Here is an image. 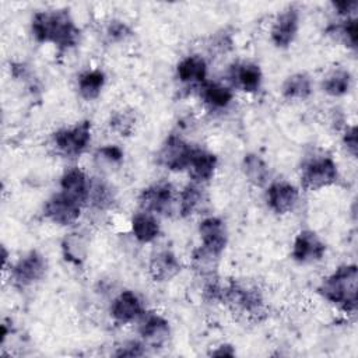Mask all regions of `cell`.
I'll return each mask as SVG.
<instances>
[{"instance_id": "cell-1", "label": "cell", "mask_w": 358, "mask_h": 358, "mask_svg": "<svg viewBox=\"0 0 358 358\" xmlns=\"http://www.w3.org/2000/svg\"><path fill=\"white\" fill-rule=\"evenodd\" d=\"M31 32L36 42L52 43L60 50L73 48L80 36V29L67 8L35 13L31 21Z\"/></svg>"}, {"instance_id": "cell-2", "label": "cell", "mask_w": 358, "mask_h": 358, "mask_svg": "<svg viewBox=\"0 0 358 358\" xmlns=\"http://www.w3.org/2000/svg\"><path fill=\"white\" fill-rule=\"evenodd\" d=\"M358 268L355 264L338 266L330 275L323 278L317 292L330 303L347 313L357 310Z\"/></svg>"}, {"instance_id": "cell-3", "label": "cell", "mask_w": 358, "mask_h": 358, "mask_svg": "<svg viewBox=\"0 0 358 358\" xmlns=\"http://www.w3.org/2000/svg\"><path fill=\"white\" fill-rule=\"evenodd\" d=\"M340 178L337 162L329 155L309 158L302 168L301 187L305 192H316L334 185Z\"/></svg>"}, {"instance_id": "cell-4", "label": "cell", "mask_w": 358, "mask_h": 358, "mask_svg": "<svg viewBox=\"0 0 358 358\" xmlns=\"http://www.w3.org/2000/svg\"><path fill=\"white\" fill-rule=\"evenodd\" d=\"M91 120H81L53 133V144L66 157H80L91 143Z\"/></svg>"}, {"instance_id": "cell-5", "label": "cell", "mask_w": 358, "mask_h": 358, "mask_svg": "<svg viewBox=\"0 0 358 358\" xmlns=\"http://www.w3.org/2000/svg\"><path fill=\"white\" fill-rule=\"evenodd\" d=\"M46 270L48 263L45 256L36 250H31L13 264L10 277L17 287L25 288L41 281L45 277Z\"/></svg>"}, {"instance_id": "cell-6", "label": "cell", "mask_w": 358, "mask_h": 358, "mask_svg": "<svg viewBox=\"0 0 358 358\" xmlns=\"http://www.w3.org/2000/svg\"><path fill=\"white\" fill-rule=\"evenodd\" d=\"M221 298L232 308L248 315H259L263 309L262 292L252 285L242 282H232L221 289Z\"/></svg>"}, {"instance_id": "cell-7", "label": "cell", "mask_w": 358, "mask_h": 358, "mask_svg": "<svg viewBox=\"0 0 358 358\" xmlns=\"http://www.w3.org/2000/svg\"><path fill=\"white\" fill-rule=\"evenodd\" d=\"M194 147L176 134H171L158 152V162L172 172H180L189 168Z\"/></svg>"}, {"instance_id": "cell-8", "label": "cell", "mask_w": 358, "mask_h": 358, "mask_svg": "<svg viewBox=\"0 0 358 358\" xmlns=\"http://www.w3.org/2000/svg\"><path fill=\"white\" fill-rule=\"evenodd\" d=\"M83 206L62 192L53 194L43 206V215L53 224L69 227L78 221Z\"/></svg>"}, {"instance_id": "cell-9", "label": "cell", "mask_w": 358, "mask_h": 358, "mask_svg": "<svg viewBox=\"0 0 358 358\" xmlns=\"http://www.w3.org/2000/svg\"><path fill=\"white\" fill-rule=\"evenodd\" d=\"M200 249L206 253L220 257L228 243V231L225 222L220 217H206L199 224Z\"/></svg>"}, {"instance_id": "cell-10", "label": "cell", "mask_w": 358, "mask_h": 358, "mask_svg": "<svg viewBox=\"0 0 358 358\" xmlns=\"http://www.w3.org/2000/svg\"><path fill=\"white\" fill-rule=\"evenodd\" d=\"M326 253V243L319 235L310 229H302L296 234L291 256L299 264H310L320 262Z\"/></svg>"}, {"instance_id": "cell-11", "label": "cell", "mask_w": 358, "mask_h": 358, "mask_svg": "<svg viewBox=\"0 0 358 358\" xmlns=\"http://www.w3.org/2000/svg\"><path fill=\"white\" fill-rule=\"evenodd\" d=\"M299 29V11L295 7H287L273 21L270 39L278 49L288 48L296 38Z\"/></svg>"}, {"instance_id": "cell-12", "label": "cell", "mask_w": 358, "mask_h": 358, "mask_svg": "<svg viewBox=\"0 0 358 358\" xmlns=\"http://www.w3.org/2000/svg\"><path fill=\"white\" fill-rule=\"evenodd\" d=\"M173 201V187L169 182H157L141 190L138 206L141 211L151 214L166 213Z\"/></svg>"}, {"instance_id": "cell-13", "label": "cell", "mask_w": 358, "mask_h": 358, "mask_svg": "<svg viewBox=\"0 0 358 358\" xmlns=\"http://www.w3.org/2000/svg\"><path fill=\"white\" fill-rule=\"evenodd\" d=\"M299 200V190L292 183L277 180L268 185L266 190L267 207L278 215L291 213Z\"/></svg>"}, {"instance_id": "cell-14", "label": "cell", "mask_w": 358, "mask_h": 358, "mask_svg": "<svg viewBox=\"0 0 358 358\" xmlns=\"http://www.w3.org/2000/svg\"><path fill=\"white\" fill-rule=\"evenodd\" d=\"M138 333L145 344L151 347H162L171 337L169 322L158 313H143Z\"/></svg>"}, {"instance_id": "cell-15", "label": "cell", "mask_w": 358, "mask_h": 358, "mask_svg": "<svg viewBox=\"0 0 358 358\" xmlns=\"http://www.w3.org/2000/svg\"><path fill=\"white\" fill-rule=\"evenodd\" d=\"M144 313L143 302L134 291H122L110 305V316L116 323L126 324L141 317Z\"/></svg>"}, {"instance_id": "cell-16", "label": "cell", "mask_w": 358, "mask_h": 358, "mask_svg": "<svg viewBox=\"0 0 358 358\" xmlns=\"http://www.w3.org/2000/svg\"><path fill=\"white\" fill-rule=\"evenodd\" d=\"M90 179L78 166H71L64 171L60 178V192L74 201L84 206L88 201Z\"/></svg>"}, {"instance_id": "cell-17", "label": "cell", "mask_w": 358, "mask_h": 358, "mask_svg": "<svg viewBox=\"0 0 358 358\" xmlns=\"http://www.w3.org/2000/svg\"><path fill=\"white\" fill-rule=\"evenodd\" d=\"M217 165H218V158L215 154L207 150L194 148L187 171L193 182L201 185L213 179Z\"/></svg>"}, {"instance_id": "cell-18", "label": "cell", "mask_w": 358, "mask_h": 358, "mask_svg": "<svg viewBox=\"0 0 358 358\" xmlns=\"http://www.w3.org/2000/svg\"><path fill=\"white\" fill-rule=\"evenodd\" d=\"M148 271L154 281H169L180 273V263L171 250H161L150 259Z\"/></svg>"}, {"instance_id": "cell-19", "label": "cell", "mask_w": 358, "mask_h": 358, "mask_svg": "<svg viewBox=\"0 0 358 358\" xmlns=\"http://www.w3.org/2000/svg\"><path fill=\"white\" fill-rule=\"evenodd\" d=\"M176 76L183 84H203L207 77V63L200 55H189L176 66Z\"/></svg>"}, {"instance_id": "cell-20", "label": "cell", "mask_w": 358, "mask_h": 358, "mask_svg": "<svg viewBox=\"0 0 358 358\" xmlns=\"http://www.w3.org/2000/svg\"><path fill=\"white\" fill-rule=\"evenodd\" d=\"M235 84L248 94H255L260 90L263 83V73L259 64L243 62L234 67L232 73Z\"/></svg>"}, {"instance_id": "cell-21", "label": "cell", "mask_w": 358, "mask_h": 358, "mask_svg": "<svg viewBox=\"0 0 358 358\" xmlns=\"http://www.w3.org/2000/svg\"><path fill=\"white\" fill-rule=\"evenodd\" d=\"M131 234L140 243H150L159 235V222L154 214L140 211L131 218Z\"/></svg>"}, {"instance_id": "cell-22", "label": "cell", "mask_w": 358, "mask_h": 358, "mask_svg": "<svg viewBox=\"0 0 358 358\" xmlns=\"http://www.w3.org/2000/svg\"><path fill=\"white\" fill-rule=\"evenodd\" d=\"M200 90L201 99L211 109H225L234 99L232 90L221 83L204 81Z\"/></svg>"}, {"instance_id": "cell-23", "label": "cell", "mask_w": 358, "mask_h": 358, "mask_svg": "<svg viewBox=\"0 0 358 358\" xmlns=\"http://www.w3.org/2000/svg\"><path fill=\"white\" fill-rule=\"evenodd\" d=\"M242 172L248 182L256 187L264 186L270 178V169L267 162L255 152H249L243 157Z\"/></svg>"}, {"instance_id": "cell-24", "label": "cell", "mask_w": 358, "mask_h": 358, "mask_svg": "<svg viewBox=\"0 0 358 358\" xmlns=\"http://www.w3.org/2000/svg\"><path fill=\"white\" fill-rule=\"evenodd\" d=\"M62 253L66 262L80 266L88 255V239L80 232H71L62 241Z\"/></svg>"}, {"instance_id": "cell-25", "label": "cell", "mask_w": 358, "mask_h": 358, "mask_svg": "<svg viewBox=\"0 0 358 358\" xmlns=\"http://www.w3.org/2000/svg\"><path fill=\"white\" fill-rule=\"evenodd\" d=\"M105 83H106V76L101 69L87 70L81 73L78 77V81H77L78 94L85 101H94L101 95Z\"/></svg>"}, {"instance_id": "cell-26", "label": "cell", "mask_w": 358, "mask_h": 358, "mask_svg": "<svg viewBox=\"0 0 358 358\" xmlns=\"http://www.w3.org/2000/svg\"><path fill=\"white\" fill-rule=\"evenodd\" d=\"M281 94L287 99H306L312 94L310 77L305 73H295L285 78Z\"/></svg>"}, {"instance_id": "cell-27", "label": "cell", "mask_w": 358, "mask_h": 358, "mask_svg": "<svg viewBox=\"0 0 358 358\" xmlns=\"http://www.w3.org/2000/svg\"><path fill=\"white\" fill-rule=\"evenodd\" d=\"M203 200H204V194L200 183L192 182L186 185L179 194V204H178L179 214L182 217H190L192 214H194V211L199 210Z\"/></svg>"}, {"instance_id": "cell-28", "label": "cell", "mask_w": 358, "mask_h": 358, "mask_svg": "<svg viewBox=\"0 0 358 358\" xmlns=\"http://www.w3.org/2000/svg\"><path fill=\"white\" fill-rule=\"evenodd\" d=\"M351 74L345 69L331 70L322 83V90L330 96H343L350 91Z\"/></svg>"}, {"instance_id": "cell-29", "label": "cell", "mask_w": 358, "mask_h": 358, "mask_svg": "<svg viewBox=\"0 0 358 358\" xmlns=\"http://www.w3.org/2000/svg\"><path fill=\"white\" fill-rule=\"evenodd\" d=\"M333 32L345 43V46L357 50L358 43V22L355 17L345 18L340 25L333 28Z\"/></svg>"}, {"instance_id": "cell-30", "label": "cell", "mask_w": 358, "mask_h": 358, "mask_svg": "<svg viewBox=\"0 0 358 358\" xmlns=\"http://www.w3.org/2000/svg\"><path fill=\"white\" fill-rule=\"evenodd\" d=\"M88 201H91L96 208H106L113 203V193L103 182H91Z\"/></svg>"}, {"instance_id": "cell-31", "label": "cell", "mask_w": 358, "mask_h": 358, "mask_svg": "<svg viewBox=\"0 0 358 358\" xmlns=\"http://www.w3.org/2000/svg\"><path fill=\"white\" fill-rule=\"evenodd\" d=\"M123 150L117 145H112V144H108V145H103L101 147L98 151H96V158L102 162H106L109 165H116V164H120L123 161Z\"/></svg>"}, {"instance_id": "cell-32", "label": "cell", "mask_w": 358, "mask_h": 358, "mask_svg": "<svg viewBox=\"0 0 358 358\" xmlns=\"http://www.w3.org/2000/svg\"><path fill=\"white\" fill-rule=\"evenodd\" d=\"M130 34H131V31H130L129 25L124 24L123 21H117V20L110 21L106 28V36L110 42L124 41Z\"/></svg>"}, {"instance_id": "cell-33", "label": "cell", "mask_w": 358, "mask_h": 358, "mask_svg": "<svg viewBox=\"0 0 358 358\" xmlns=\"http://www.w3.org/2000/svg\"><path fill=\"white\" fill-rule=\"evenodd\" d=\"M133 123H134V119L123 112V113H117L113 116V119L110 120V127H113V130L119 131L122 136H127V133H130L133 130Z\"/></svg>"}, {"instance_id": "cell-34", "label": "cell", "mask_w": 358, "mask_h": 358, "mask_svg": "<svg viewBox=\"0 0 358 358\" xmlns=\"http://www.w3.org/2000/svg\"><path fill=\"white\" fill-rule=\"evenodd\" d=\"M145 354V350H144V344H141V343H138V341H134V340H131V341H127V343H124L123 345H120V347H117V351L115 352V355L116 357H130V358H133V357H143Z\"/></svg>"}, {"instance_id": "cell-35", "label": "cell", "mask_w": 358, "mask_h": 358, "mask_svg": "<svg viewBox=\"0 0 358 358\" xmlns=\"http://www.w3.org/2000/svg\"><path fill=\"white\" fill-rule=\"evenodd\" d=\"M343 144L347 148V152L351 157H357V151H358V130L357 126H348L344 130L343 134Z\"/></svg>"}, {"instance_id": "cell-36", "label": "cell", "mask_w": 358, "mask_h": 358, "mask_svg": "<svg viewBox=\"0 0 358 358\" xmlns=\"http://www.w3.org/2000/svg\"><path fill=\"white\" fill-rule=\"evenodd\" d=\"M331 6L338 15L350 18L351 14L355 13L358 3L355 0H338V1H331Z\"/></svg>"}, {"instance_id": "cell-37", "label": "cell", "mask_w": 358, "mask_h": 358, "mask_svg": "<svg viewBox=\"0 0 358 358\" xmlns=\"http://www.w3.org/2000/svg\"><path fill=\"white\" fill-rule=\"evenodd\" d=\"M211 357H234L235 355V350L231 344H221L218 345L215 350H213L210 352Z\"/></svg>"}]
</instances>
